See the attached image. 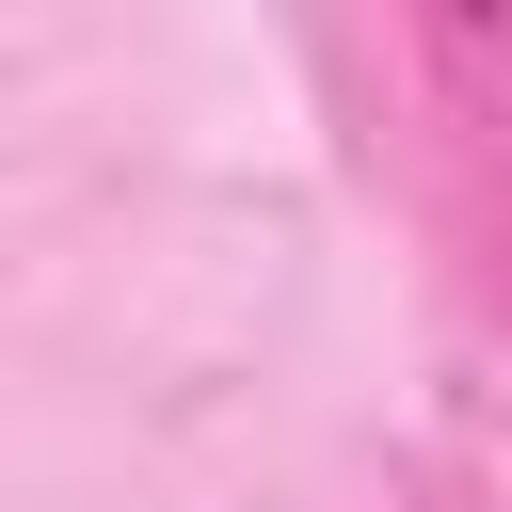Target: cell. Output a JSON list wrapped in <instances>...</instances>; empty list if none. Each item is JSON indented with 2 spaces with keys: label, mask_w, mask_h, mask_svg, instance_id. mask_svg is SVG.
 <instances>
[{
  "label": "cell",
  "mask_w": 512,
  "mask_h": 512,
  "mask_svg": "<svg viewBox=\"0 0 512 512\" xmlns=\"http://www.w3.org/2000/svg\"><path fill=\"white\" fill-rule=\"evenodd\" d=\"M416 64H432V96H464L480 128H512V0H448V16H416Z\"/></svg>",
  "instance_id": "1"
}]
</instances>
